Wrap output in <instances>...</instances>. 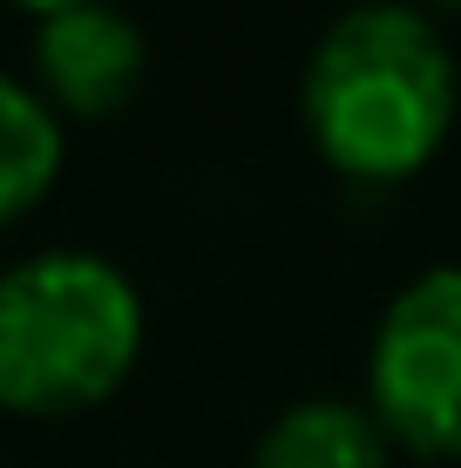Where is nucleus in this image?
<instances>
[{"label": "nucleus", "instance_id": "1", "mask_svg": "<svg viewBox=\"0 0 461 468\" xmlns=\"http://www.w3.org/2000/svg\"><path fill=\"white\" fill-rule=\"evenodd\" d=\"M461 109V75L421 7L367 0L320 35L299 82L312 150L353 184H407L441 156Z\"/></svg>", "mask_w": 461, "mask_h": 468}, {"label": "nucleus", "instance_id": "2", "mask_svg": "<svg viewBox=\"0 0 461 468\" xmlns=\"http://www.w3.org/2000/svg\"><path fill=\"white\" fill-rule=\"evenodd\" d=\"M142 299L95 251H35L0 271V414L68 421L136 374Z\"/></svg>", "mask_w": 461, "mask_h": 468}, {"label": "nucleus", "instance_id": "3", "mask_svg": "<svg viewBox=\"0 0 461 468\" xmlns=\"http://www.w3.org/2000/svg\"><path fill=\"white\" fill-rule=\"evenodd\" d=\"M367 414L407 455L461 462V265H435L387 299L367 346Z\"/></svg>", "mask_w": 461, "mask_h": 468}, {"label": "nucleus", "instance_id": "4", "mask_svg": "<svg viewBox=\"0 0 461 468\" xmlns=\"http://www.w3.org/2000/svg\"><path fill=\"white\" fill-rule=\"evenodd\" d=\"M27 69H35L27 89L55 109V122L61 116L102 122V116H116V109L136 102L142 69H150V41H142V27L122 7L89 0V7H68V14L35 21Z\"/></svg>", "mask_w": 461, "mask_h": 468}, {"label": "nucleus", "instance_id": "5", "mask_svg": "<svg viewBox=\"0 0 461 468\" xmlns=\"http://www.w3.org/2000/svg\"><path fill=\"white\" fill-rule=\"evenodd\" d=\"M393 441L380 434L367 400L312 394L272 414V428L251 448V468H387Z\"/></svg>", "mask_w": 461, "mask_h": 468}, {"label": "nucleus", "instance_id": "6", "mask_svg": "<svg viewBox=\"0 0 461 468\" xmlns=\"http://www.w3.org/2000/svg\"><path fill=\"white\" fill-rule=\"evenodd\" d=\"M61 176V122L27 82L0 75V231H14Z\"/></svg>", "mask_w": 461, "mask_h": 468}, {"label": "nucleus", "instance_id": "7", "mask_svg": "<svg viewBox=\"0 0 461 468\" xmlns=\"http://www.w3.org/2000/svg\"><path fill=\"white\" fill-rule=\"evenodd\" d=\"M7 7L35 14V21H47V14H68V7H89V0H7Z\"/></svg>", "mask_w": 461, "mask_h": 468}, {"label": "nucleus", "instance_id": "8", "mask_svg": "<svg viewBox=\"0 0 461 468\" xmlns=\"http://www.w3.org/2000/svg\"><path fill=\"white\" fill-rule=\"evenodd\" d=\"M441 7H461V0H441Z\"/></svg>", "mask_w": 461, "mask_h": 468}]
</instances>
